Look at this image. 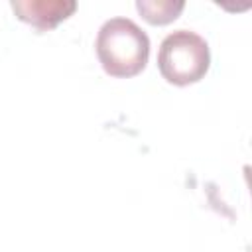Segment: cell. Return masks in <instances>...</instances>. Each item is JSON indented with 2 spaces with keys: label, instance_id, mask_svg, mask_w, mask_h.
Returning <instances> with one entry per match:
<instances>
[{
  "label": "cell",
  "instance_id": "obj_3",
  "mask_svg": "<svg viewBox=\"0 0 252 252\" xmlns=\"http://www.w3.org/2000/svg\"><path fill=\"white\" fill-rule=\"evenodd\" d=\"M75 0H12V10L22 22L37 30H51L73 14Z\"/></svg>",
  "mask_w": 252,
  "mask_h": 252
},
{
  "label": "cell",
  "instance_id": "obj_2",
  "mask_svg": "<svg viewBox=\"0 0 252 252\" xmlns=\"http://www.w3.org/2000/svg\"><path fill=\"white\" fill-rule=\"evenodd\" d=\"M211 65L209 43L191 30H175L167 33L158 51V67L161 77L171 85H191L205 77Z\"/></svg>",
  "mask_w": 252,
  "mask_h": 252
},
{
  "label": "cell",
  "instance_id": "obj_1",
  "mask_svg": "<svg viewBox=\"0 0 252 252\" xmlns=\"http://www.w3.org/2000/svg\"><path fill=\"white\" fill-rule=\"evenodd\" d=\"M96 55L102 69L112 77L138 75L150 55L148 33L130 18H110L96 33Z\"/></svg>",
  "mask_w": 252,
  "mask_h": 252
},
{
  "label": "cell",
  "instance_id": "obj_4",
  "mask_svg": "<svg viewBox=\"0 0 252 252\" xmlns=\"http://www.w3.org/2000/svg\"><path fill=\"white\" fill-rule=\"evenodd\" d=\"M185 2L183 0H138L136 8L148 20L150 24H167L177 18V14L183 10Z\"/></svg>",
  "mask_w": 252,
  "mask_h": 252
}]
</instances>
